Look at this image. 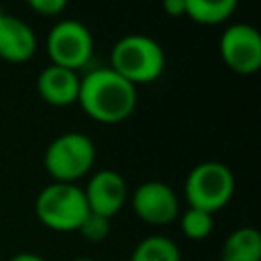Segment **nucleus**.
Instances as JSON below:
<instances>
[{
    "instance_id": "1",
    "label": "nucleus",
    "mask_w": 261,
    "mask_h": 261,
    "mask_svg": "<svg viewBox=\"0 0 261 261\" xmlns=\"http://www.w3.org/2000/svg\"><path fill=\"white\" fill-rule=\"evenodd\" d=\"M77 104L102 124L126 120L137 106V86L118 75L112 67H98L80 80Z\"/></svg>"
},
{
    "instance_id": "2",
    "label": "nucleus",
    "mask_w": 261,
    "mask_h": 261,
    "mask_svg": "<svg viewBox=\"0 0 261 261\" xmlns=\"http://www.w3.org/2000/svg\"><path fill=\"white\" fill-rule=\"evenodd\" d=\"M90 208L84 196V188L77 184L51 181L35 200V214L39 222L55 232H77Z\"/></svg>"
},
{
    "instance_id": "3",
    "label": "nucleus",
    "mask_w": 261,
    "mask_h": 261,
    "mask_svg": "<svg viewBox=\"0 0 261 261\" xmlns=\"http://www.w3.org/2000/svg\"><path fill=\"white\" fill-rule=\"evenodd\" d=\"M110 67L133 86L155 82L165 67L161 45L147 35H126L118 39L110 53Z\"/></svg>"
},
{
    "instance_id": "4",
    "label": "nucleus",
    "mask_w": 261,
    "mask_h": 261,
    "mask_svg": "<svg viewBox=\"0 0 261 261\" xmlns=\"http://www.w3.org/2000/svg\"><path fill=\"white\" fill-rule=\"evenodd\" d=\"M96 161V147L92 139L84 133H63L55 137L43 155L45 171L53 177V181L75 184L82 179Z\"/></svg>"
},
{
    "instance_id": "5",
    "label": "nucleus",
    "mask_w": 261,
    "mask_h": 261,
    "mask_svg": "<svg viewBox=\"0 0 261 261\" xmlns=\"http://www.w3.org/2000/svg\"><path fill=\"white\" fill-rule=\"evenodd\" d=\"M234 194V175L228 165L220 161H202L186 177L184 196L188 208H198L204 212L222 210Z\"/></svg>"
},
{
    "instance_id": "6",
    "label": "nucleus",
    "mask_w": 261,
    "mask_h": 261,
    "mask_svg": "<svg viewBox=\"0 0 261 261\" xmlns=\"http://www.w3.org/2000/svg\"><path fill=\"white\" fill-rule=\"evenodd\" d=\"M94 49L92 33L86 24L73 18H65L53 24L47 35V55L53 65L77 71L90 61Z\"/></svg>"
},
{
    "instance_id": "7",
    "label": "nucleus",
    "mask_w": 261,
    "mask_h": 261,
    "mask_svg": "<svg viewBox=\"0 0 261 261\" xmlns=\"http://www.w3.org/2000/svg\"><path fill=\"white\" fill-rule=\"evenodd\" d=\"M220 57L228 69L241 75L255 73L261 67V35L247 22H234L220 35Z\"/></svg>"
},
{
    "instance_id": "8",
    "label": "nucleus",
    "mask_w": 261,
    "mask_h": 261,
    "mask_svg": "<svg viewBox=\"0 0 261 261\" xmlns=\"http://www.w3.org/2000/svg\"><path fill=\"white\" fill-rule=\"evenodd\" d=\"M135 214L151 226H167L179 216V198L169 184L151 179L135 188L130 196Z\"/></svg>"
},
{
    "instance_id": "9",
    "label": "nucleus",
    "mask_w": 261,
    "mask_h": 261,
    "mask_svg": "<svg viewBox=\"0 0 261 261\" xmlns=\"http://www.w3.org/2000/svg\"><path fill=\"white\" fill-rule=\"evenodd\" d=\"M84 196L90 212L102 214L106 218H114L128 200V188L118 171L100 169L88 179L84 188Z\"/></svg>"
},
{
    "instance_id": "10",
    "label": "nucleus",
    "mask_w": 261,
    "mask_h": 261,
    "mask_svg": "<svg viewBox=\"0 0 261 261\" xmlns=\"http://www.w3.org/2000/svg\"><path fill=\"white\" fill-rule=\"evenodd\" d=\"M37 51L35 31L20 18L0 12V59L24 63Z\"/></svg>"
},
{
    "instance_id": "11",
    "label": "nucleus",
    "mask_w": 261,
    "mask_h": 261,
    "mask_svg": "<svg viewBox=\"0 0 261 261\" xmlns=\"http://www.w3.org/2000/svg\"><path fill=\"white\" fill-rule=\"evenodd\" d=\"M80 75L73 69L59 67V65H47L39 77H37V90L39 96L51 104V106H69L77 102L80 94Z\"/></svg>"
},
{
    "instance_id": "12",
    "label": "nucleus",
    "mask_w": 261,
    "mask_h": 261,
    "mask_svg": "<svg viewBox=\"0 0 261 261\" xmlns=\"http://www.w3.org/2000/svg\"><path fill=\"white\" fill-rule=\"evenodd\" d=\"M218 261H261V234L253 226L232 230L220 247Z\"/></svg>"
},
{
    "instance_id": "13",
    "label": "nucleus",
    "mask_w": 261,
    "mask_h": 261,
    "mask_svg": "<svg viewBox=\"0 0 261 261\" xmlns=\"http://www.w3.org/2000/svg\"><path fill=\"white\" fill-rule=\"evenodd\" d=\"M128 261H181V251L173 239L151 234L137 243Z\"/></svg>"
},
{
    "instance_id": "14",
    "label": "nucleus",
    "mask_w": 261,
    "mask_h": 261,
    "mask_svg": "<svg viewBox=\"0 0 261 261\" xmlns=\"http://www.w3.org/2000/svg\"><path fill=\"white\" fill-rule=\"evenodd\" d=\"M239 0H186V16L200 24H218L226 20Z\"/></svg>"
},
{
    "instance_id": "15",
    "label": "nucleus",
    "mask_w": 261,
    "mask_h": 261,
    "mask_svg": "<svg viewBox=\"0 0 261 261\" xmlns=\"http://www.w3.org/2000/svg\"><path fill=\"white\" fill-rule=\"evenodd\" d=\"M177 218H179L181 232L190 241H204L214 230V214L210 212H204L198 208H186Z\"/></svg>"
},
{
    "instance_id": "16",
    "label": "nucleus",
    "mask_w": 261,
    "mask_h": 261,
    "mask_svg": "<svg viewBox=\"0 0 261 261\" xmlns=\"http://www.w3.org/2000/svg\"><path fill=\"white\" fill-rule=\"evenodd\" d=\"M110 230H112V218H106V216L96 214V212H88V216L84 218L82 226L77 228L82 239H86L88 243H102V241H106Z\"/></svg>"
},
{
    "instance_id": "17",
    "label": "nucleus",
    "mask_w": 261,
    "mask_h": 261,
    "mask_svg": "<svg viewBox=\"0 0 261 261\" xmlns=\"http://www.w3.org/2000/svg\"><path fill=\"white\" fill-rule=\"evenodd\" d=\"M69 0H27L29 8H33L37 14H43V16H55V14H61L65 10Z\"/></svg>"
},
{
    "instance_id": "18",
    "label": "nucleus",
    "mask_w": 261,
    "mask_h": 261,
    "mask_svg": "<svg viewBox=\"0 0 261 261\" xmlns=\"http://www.w3.org/2000/svg\"><path fill=\"white\" fill-rule=\"evenodd\" d=\"M161 6L165 10V14L173 16V18L186 14V0H161Z\"/></svg>"
},
{
    "instance_id": "19",
    "label": "nucleus",
    "mask_w": 261,
    "mask_h": 261,
    "mask_svg": "<svg viewBox=\"0 0 261 261\" xmlns=\"http://www.w3.org/2000/svg\"><path fill=\"white\" fill-rule=\"evenodd\" d=\"M8 261H47L43 255H39V253H31V251H20V253H16V255H12Z\"/></svg>"
},
{
    "instance_id": "20",
    "label": "nucleus",
    "mask_w": 261,
    "mask_h": 261,
    "mask_svg": "<svg viewBox=\"0 0 261 261\" xmlns=\"http://www.w3.org/2000/svg\"><path fill=\"white\" fill-rule=\"evenodd\" d=\"M71 261H94V259H90V257H75V259H71Z\"/></svg>"
},
{
    "instance_id": "21",
    "label": "nucleus",
    "mask_w": 261,
    "mask_h": 261,
    "mask_svg": "<svg viewBox=\"0 0 261 261\" xmlns=\"http://www.w3.org/2000/svg\"><path fill=\"white\" fill-rule=\"evenodd\" d=\"M208 261H218V259H208Z\"/></svg>"
}]
</instances>
